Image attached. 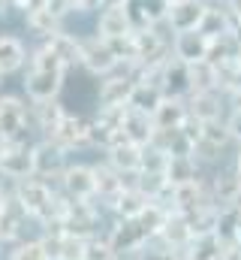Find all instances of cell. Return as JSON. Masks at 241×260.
<instances>
[{
    "instance_id": "obj_17",
    "label": "cell",
    "mask_w": 241,
    "mask_h": 260,
    "mask_svg": "<svg viewBox=\"0 0 241 260\" xmlns=\"http://www.w3.org/2000/svg\"><path fill=\"white\" fill-rule=\"evenodd\" d=\"M211 200H214L217 209H229V206H238L241 203V176L235 167L229 173H217L214 176V182H211Z\"/></svg>"
},
{
    "instance_id": "obj_26",
    "label": "cell",
    "mask_w": 241,
    "mask_h": 260,
    "mask_svg": "<svg viewBox=\"0 0 241 260\" xmlns=\"http://www.w3.org/2000/svg\"><path fill=\"white\" fill-rule=\"evenodd\" d=\"M24 61H27L24 43H21L18 37L3 34V37H0V70H3V73H15V70L24 67Z\"/></svg>"
},
{
    "instance_id": "obj_7",
    "label": "cell",
    "mask_w": 241,
    "mask_h": 260,
    "mask_svg": "<svg viewBox=\"0 0 241 260\" xmlns=\"http://www.w3.org/2000/svg\"><path fill=\"white\" fill-rule=\"evenodd\" d=\"M232 142V133L226 118L220 121H199V142H196V157H220L226 145Z\"/></svg>"
},
{
    "instance_id": "obj_32",
    "label": "cell",
    "mask_w": 241,
    "mask_h": 260,
    "mask_svg": "<svg viewBox=\"0 0 241 260\" xmlns=\"http://www.w3.org/2000/svg\"><path fill=\"white\" fill-rule=\"evenodd\" d=\"M229 12H232V9H229ZM232 37H235V43L241 46V18H235V15H232Z\"/></svg>"
},
{
    "instance_id": "obj_18",
    "label": "cell",
    "mask_w": 241,
    "mask_h": 260,
    "mask_svg": "<svg viewBox=\"0 0 241 260\" xmlns=\"http://www.w3.org/2000/svg\"><path fill=\"white\" fill-rule=\"evenodd\" d=\"M148 206H151V197L145 194L142 188H136V185H127V188L115 197V203H112V209H115V215H118L120 221H124V218H139Z\"/></svg>"
},
{
    "instance_id": "obj_10",
    "label": "cell",
    "mask_w": 241,
    "mask_h": 260,
    "mask_svg": "<svg viewBox=\"0 0 241 260\" xmlns=\"http://www.w3.org/2000/svg\"><path fill=\"white\" fill-rule=\"evenodd\" d=\"M109 245L115 248V254H124V251H139L151 242V233L139 224V218H124L115 224V230L106 236Z\"/></svg>"
},
{
    "instance_id": "obj_4",
    "label": "cell",
    "mask_w": 241,
    "mask_h": 260,
    "mask_svg": "<svg viewBox=\"0 0 241 260\" xmlns=\"http://www.w3.org/2000/svg\"><path fill=\"white\" fill-rule=\"evenodd\" d=\"M82 67L94 76H112L115 70H120V58L103 37H91L82 40Z\"/></svg>"
},
{
    "instance_id": "obj_8",
    "label": "cell",
    "mask_w": 241,
    "mask_h": 260,
    "mask_svg": "<svg viewBox=\"0 0 241 260\" xmlns=\"http://www.w3.org/2000/svg\"><path fill=\"white\" fill-rule=\"evenodd\" d=\"M60 185L66 197L72 203H88L97 197V185H94V167H85V164H75V167H66L60 173Z\"/></svg>"
},
{
    "instance_id": "obj_12",
    "label": "cell",
    "mask_w": 241,
    "mask_h": 260,
    "mask_svg": "<svg viewBox=\"0 0 241 260\" xmlns=\"http://www.w3.org/2000/svg\"><path fill=\"white\" fill-rule=\"evenodd\" d=\"M208 49H211V40L202 30H181L172 37V55L181 58L184 64L208 61Z\"/></svg>"
},
{
    "instance_id": "obj_24",
    "label": "cell",
    "mask_w": 241,
    "mask_h": 260,
    "mask_svg": "<svg viewBox=\"0 0 241 260\" xmlns=\"http://www.w3.org/2000/svg\"><path fill=\"white\" fill-rule=\"evenodd\" d=\"M199 30H202L208 40H217V37H223V34H232V12H229V6H208V12H205Z\"/></svg>"
},
{
    "instance_id": "obj_16",
    "label": "cell",
    "mask_w": 241,
    "mask_h": 260,
    "mask_svg": "<svg viewBox=\"0 0 241 260\" xmlns=\"http://www.w3.org/2000/svg\"><path fill=\"white\" fill-rule=\"evenodd\" d=\"M190 121V106L184 97H166L157 112H154V124H157V133H169V130H178Z\"/></svg>"
},
{
    "instance_id": "obj_41",
    "label": "cell",
    "mask_w": 241,
    "mask_h": 260,
    "mask_svg": "<svg viewBox=\"0 0 241 260\" xmlns=\"http://www.w3.org/2000/svg\"><path fill=\"white\" fill-rule=\"evenodd\" d=\"M238 248H241V245H238Z\"/></svg>"
},
{
    "instance_id": "obj_39",
    "label": "cell",
    "mask_w": 241,
    "mask_h": 260,
    "mask_svg": "<svg viewBox=\"0 0 241 260\" xmlns=\"http://www.w3.org/2000/svg\"><path fill=\"white\" fill-rule=\"evenodd\" d=\"M0 248H3V239H0Z\"/></svg>"
},
{
    "instance_id": "obj_35",
    "label": "cell",
    "mask_w": 241,
    "mask_h": 260,
    "mask_svg": "<svg viewBox=\"0 0 241 260\" xmlns=\"http://www.w3.org/2000/svg\"><path fill=\"white\" fill-rule=\"evenodd\" d=\"M235 170H238V176H241V145H238V154H235Z\"/></svg>"
},
{
    "instance_id": "obj_1",
    "label": "cell",
    "mask_w": 241,
    "mask_h": 260,
    "mask_svg": "<svg viewBox=\"0 0 241 260\" xmlns=\"http://www.w3.org/2000/svg\"><path fill=\"white\" fill-rule=\"evenodd\" d=\"M66 70H69L66 61L60 58L49 43H43L33 52L30 67L24 73V91H27V97L30 100H58Z\"/></svg>"
},
{
    "instance_id": "obj_11",
    "label": "cell",
    "mask_w": 241,
    "mask_h": 260,
    "mask_svg": "<svg viewBox=\"0 0 241 260\" xmlns=\"http://www.w3.org/2000/svg\"><path fill=\"white\" fill-rule=\"evenodd\" d=\"M205 12H208V3H205V0H175V3H169L166 24L172 27V34H181V30H199Z\"/></svg>"
},
{
    "instance_id": "obj_30",
    "label": "cell",
    "mask_w": 241,
    "mask_h": 260,
    "mask_svg": "<svg viewBox=\"0 0 241 260\" xmlns=\"http://www.w3.org/2000/svg\"><path fill=\"white\" fill-rule=\"evenodd\" d=\"M9 260H49V254H46L43 242H39V239H33V242H21V245L12 251V257H9Z\"/></svg>"
},
{
    "instance_id": "obj_9",
    "label": "cell",
    "mask_w": 241,
    "mask_h": 260,
    "mask_svg": "<svg viewBox=\"0 0 241 260\" xmlns=\"http://www.w3.org/2000/svg\"><path fill=\"white\" fill-rule=\"evenodd\" d=\"M142 145L130 142V139H115L109 148H106V164L112 170H118L120 176H139L142 173Z\"/></svg>"
},
{
    "instance_id": "obj_15",
    "label": "cell",
    "mask_w": 241,
    "mask_h": 260,
    "mask_svg": "<svg viewBox=\"0 0 241 260\" xmlns=\"http://www.w3.org/2000/svg\"><path fill=\"white\" fill-rule=\"evenodd\" d=\"M136 27H133V18L124 6H103V15H100V24H97V37H103L106 43H115L130 37Z\"/></svg>"
},
{
    "instance_id": "obj_5",
    "label": "cell",
    "mask_w": 241,
    "mask_h": 260,
    "mask_svg": "<svg viewBox=\"0 0 241 260\" xmlns=\"http://www.w3.org/2000/svg\"><path fill=\"white\" fill-rule=\"evenodd\" d=\"M27 133V106L15 94L0 97V136L6 142H24Z\"/></svg>"
},
{
    "instance_id": "obj_22",
    "label": "cell",
    "mask_w": 241,
    "mask_h": 260,
    "mask_svg": "<svg viewBox=\"0 0 241 260\" xmlns=\"http://www.w3.org/2000/svg\"><path fill=\"white\" fill-rule=\"evenodd\" d=\"M63 118H66V109L58 100H33V121L39 124L46 136H55V130L60 127Z\"/></svg>"
},
{
    "instance_id": "obj_33",
    "label": "cell",
    "mask_w": 241,
    "mask_h": 260,
    "mask_svg": "<svg viewBox=\"0 0 241 260\" xmlns=\"http://www.w3.org/2000/svg\"><path fill=\"white\" fill-rule=\"evenodd\" d=\"M229 9H232L235 18H241V0H229Z\"/></svg>"
},
{
    "instance_id": "obj_14",
    "label": "cell",
    "mask_w": 241,
    "mask_h": 260,
    "mask_svg": "<svg viewBox=\"0 0 241 260\" xmlns=\"http://www.w3.org/2000/svg\"><path fill=\"white\" fill-rule=\"evenodd\" d=\"M124 139H130V142H136V145H151L154 139H157V124H154V115H148V112H139V109H133V106H127V112H124Z\"/></svg>"
},
{
    "instance_id": "obj_25",
    "label": "cell",
    "mask_w": 241,
    "mask_h": 260,
    "mask_svg": "<svg viewBox=\"0 0 241 260\" xmlns=\"http://www.w3.org/2000/svg\"><path fill=\"white\" fill-rule=\"evenodd\" d=\"M190 88L193 94H205V91H220V73L211 61H196L190 64Z\"/></svg>"
},
{
    "instance_id": "obj_6",
    "label": "cell",
    "mask_w": 241,
    "mask_h": 260,
    "mask_svg": "<svg viewBox=\"0 0 241 260\" xmlns=\"http://www.w3.org/2000/svg\"><path fill=\"white\" fill-rule=\"evenodd\" d=\"M66 170V148L58 139H43L33 145V173L39 179H60V173Z\"/></svg>"
},
{
    "instance_id": "obj_3",
    "label": "cell",
    "mask_w": 241,
    "mask_h": 260,
    "mask_svg": "<svg viewBox=\"0 0 241 260\" xmlns=\"http://www.w3.org/2000/svg\"><path fill=\"white\" fill-rule=\"evenodd\" d=\"M0 176L12 179V182L36 176L33 173V148L27 142H3V148H0Z\"/></svg>"
},
{
    "instance_id": "obj_27",
    "label": "cell",
    "mask_w": 241,
    "mask_h": 260,
    "mask_svg": "<svg viewBox=\"0 0 241 260\" xmlns=\"http://www.w3.org/2000/svg\"><path fill=\"white\" fill-rule=\"evenodd\" d=\"M199 179V164L196 157H181V154H169V167H166V182L175 185H187Z\"/></svg>"
},
{
    "instance_id": "obj_37",
    "label": "cell",
    "mask_w": 241,
    "mask_h": 260,
    "mask_svg": "<svg viewBox=\"0 0 241 260\" xmlns=\"http://www.w3.org/2000/svg\"><path fill=\"white\" fill-rule=\"evenodd\" d=\"M3 9H6V0H0V12H3Z\"/></svg>"
},
{
    "instance_id": "obj_20",
    "label": "cell",
    "mask_w": 241,
    "mask_h": 260,
    "mask_svg": "<svg viewBox=\"0 0 241 260\" xmlns=\"http://www.w3.org/2000/svg\"><path fill=\"white\" fill-rule=\"evenodd\" d=\"M190 118L196 121H220L223 106H220V91H205V94H190L187 97Z\"/></svg>"
},
{
    "instance_id": "obj_23",
    "label": "cell",
    "mask_w": 241,
    "mask_h": 260,
    "mask_svg": "<svg viewBox=\"0 0 241 260\" xmlns=\"http://www.w3.org/2000/svg\"><path fill=\"white\" fill-rule=\"evenodd\" d=\"M24 215H27V212H24V206L15 200V194L6 197V203H3V209H0V239H3V242H9V239L18 236Z\"/></svg>"
},
{
    "instance_id": "obj_40",
    "label": "cell",
    "mask_w": 241,
    "mask_h": 260,
    "mask_svg": "<svg viewBox=\"0 0 241 260\" xmlns=\"http://www.w3.org/2000/svg\"><path fill=\"white\" fill-rule=\"evenodd\" d=\"M169 3H175V0H169Z\"/></svg>"
},
{
    "instance_id": "obj_13",
    "label": "cell",
    "mask_w": 241,
    "mask_h": 260,
    "mask_svg": "<svg viewBox=\"0 0 241 260\" xmlns=\"http://www.w3.org/2000/svg\"><path fill=\"white\" fill-rule=\"evenodd\" d=\"M52 139H58L66 151H69V148H85V145H91V142H94V121H88V118H78V115H69V112H66V118L60 121V127L55 130V136H52Z\"/></svg>"
},
{
    "instance_id": "obj_31",
    "label": "cell",
    "mask_w": 241,
    "mask_h": 260,
    "mask_svg": "<svg viewBox=\"0 0 241 260\" xmlns=\"http://www.w3.org/2000/svg\"><path fill=\"white\" fill-rule=\"evenodd\" d=\"M226 124H229V133H232V139L241 145V112L235 109H229V118H226Z\"/></svg>"
},
{
    "instance_id": "obj_29",
    "label": "cell",
    "mask_w": 241,
    "mask_h": 260,
    "mask_svg": "<svg viewBox=\"0 0 241 260\" xmlns=\"http://www.w3.org/2000/svg\"><path fill=\"white\" fill-rule=\"evenodd\" d=\"M60 18H63V15H58L55 9H49L46 3H43L39 9L27 12V24H30L36 34H43L46 40H49V37H55V34H60Z\"/></svg>"
},
{
    "instance_id": "obj_34",
    "label": "cell",
    "mask_w": 241,
    "mask_h": 260,
    "mask_svg": "<svg viewBox=\"0 0 241 260\" xmlns=\"http://www.w3.org/2000/svg\"><path fill=\"white\" fill-rule=\"evenodd\" d=\"M208 6H229V0H205Z\"/></svg>"
},
{
    "instance_id": "obj_21",
    "label": "cell",
    "mask_w": 241,
    "mask_h": 260,
    "mask_svg": "<svg viewBox=\"0 0 241 260\" xmlns=\"http://www.w3.org/2000/svg\"><path fill=\"white\" fill-rule=\"evenodd\" d=\"M94 185H97V197H100V200H106L109 206H112V203H115V197L127 188V185H124V176H120L118 170H112L109 164L94 167Z\"/></svg>"
},
{
    "instance_id": "obj_28",
    "label": "cell",
    "mask_w": 241,
    "mask_h": 260,
    "mask_svg": "<svg viewBox=\"0 0 241 260\" xmlns=\"http://www.w3.org/2000/svg\"><path fill=\"white\" fill-rule=\"evenodd\" d=\"M166 167H169V151L160 142L145 145V151H142V173L139 176H166Z\"/></svg>"
},
{
    "instance_id": "obj_2",
    "label": "cell",
    "mask_w": 241,
    "mask_h": 260,
    "mask_svg": "<svg viewBox=\"0 0 241 260\" xmlns=\"http://www.w3.org/2000/svg\"><path fill=\"white\" fill-rule=\"evenodd\" d=\"M142 76H145V79H154L166 97H184V100H187V97L193 94V88H190V64H184L175 55H169L163 64L145 70Z\"/></svg>"
},
{
    "instance_id": "obj_36",
    "label": "cell",
    "mask_w": 241,
    "mask_h": 260,
    "mask_svg": "<svg viewBox=\"0 0 241 260\" xmlns=\"http://www.w3.org/2000/svg\"><path fill=\"white\" fill-rule=\"evenodd\" d=\"M232 103H235L232 109H235V112H241V97H232Z\"/></svg>"
},
{
    "instance_id": "obj_38",
    "label": "cell",
    "mask_w": 241,
    "mask_h": 260,
    "mask_svg": "<svg viewBox=\"0 0 241 260\" xmlns=\"http://www.w3.org/2000/svg\"><path fill=\"white\" fill-rule=\"evenodd\" d=\"M3 76H6V73H3V70H0V85H3Z\"/></svg>"
},
{
    "instance_id": "obj_19",
    "label": "cell",
    "mask_w": 241,
    "mask_h": 260,
    "mask_svg": "<svg viewBox=\"0 0 241 260\" xmlns=\"http://www.w3.org/2000/svg\"><path fill=\"white\" fill-rule=\"evenodd\" d=\"M166 100V94L160 91V85L154 82V79H139L136 82V88H133V97H130V106L133 109H139V112H148V115H154L157 112V106Z\"/></svg>"
}]
</instances>
